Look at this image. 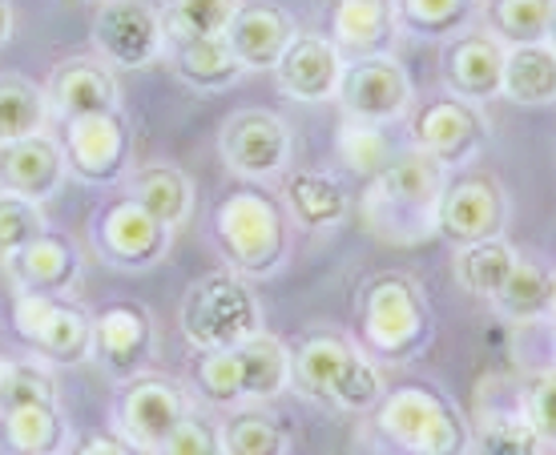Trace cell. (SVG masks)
<instances>
[{"instance_id":"6da1fadb","label":"cell","mask_w":556,"mask_h":455,"mask_svg":"<svg viewBox=\"0 0 556 455\" xmlns=\"http://www.w3.org/2000/svg\"><path fill=\"white\" fill-rule=\"evenodd\" d=\"M181 387L210 412L226 415L238 407H263L291 387V343L258 331L223 351H194Z\"/></svg>"},{"instance_id":"7a4b0ae2","label":"cell","mask_w":556,"mask_h":455,"mask_svg":"<svg viewBox=\"0 0 556 455\" xmlns=\"http://www.w3.org/2000/svg\"><path fill=\"white\" fill-rule=\"evenodd\" d=\"M444 178V169L412 146L404 153H395V162L363 186V230L383 247H424V242H431L435 222H440Z\"/></svg>"},{"instance_id":"3957f363","label":"cell","mask_w":556,"mask_h":455,"mask_svg":"<svg viewBox=\"0 0 556 455\" xmlns=\"http://www.w3.org/2000/svg\"><path fill=\"white\" fill-rule=\"evenodd\" d=\"M210 242L223 258V270L247 282H266L291 263L294 226L287 222L278 198L247 181L218 198L210 214Z\"/></svg>"},{"instance_id":"277c9868","label":"cell","mask_w":556,"mask_h":455,"mask_svg":"<svg viewBox=\"0 0 556 455\" xmlns=\"http://www.w3.org/2000/svg\"><path fill=\"white\" fill-rule=\"evenodd\" d=\"M291 387L331 415H367L388 395V379L343 331H311L291 346Z\"/></svg>"},{"instance_id":"5b68a950","label":"cell","mask_w":556,"mask_h":455,"mask_svg":"<svg viewBox=\"0 0 556 455\" xmlns=\"http://www.w3.org/2000/svg\"><path fill=\"white\" fill-rule=\"evenodd\" d=\"M351 339L379 367H400V363L419 359L435 343V311H431L428 290L400 270L367 278L359 290V303H355V334Z\"/></svg>"},{"instance_id":"8992f818","label":"cell","mask_w":556,"mask_h":455,"mask_svg":"<svg viewBox=\"0 0 556 455\" xmlns=\"http://www.w3.org/2000/svg\"><path fill=\"white\" fill-rule=\"evenodd\" d=\"M376 428L404 455H468L472 452V424L456 400L424 383H404L379 400Z\"/></svg>"},{"instance_id":"52a82bcc","label":"cell","mask_w":556,"mask_h":455,"mask_svg":"<svg viewBox=\"0 0 556 455\" xmlns=\"http://www.w3.org/2000/svg\"><path fill=\"white\" fill-rule=\"evenodd\" d=\"M178 327L181 339L194 351H223V346H235L266 331V318L254 282L230 270H210L181 294Z\"/></svg>"},{"instance_id":"ba28073f","label":"cell","mask_w":556,"mask_h":455,"mask_svg":"<svg viewBox=\"0 0 556 455\" xmlns=\"http://www.w3.org/2000/svg\"><path fill=\"white\" fill-rule=\"evenodd\" d=\"M404 122L407 146L431 157L444 174L476 166V157L484 153L488 138H492L488 113L447 93H431L428 101H416Z\"/></svg>"},{"instance_id":"9c48e42d","label":"cell","mask_w":556,"mask_h":455,"mask_svg":"<svg viewBox=\"0 0 556 455\" xmlns=\"http://www.w3.org/2000/svg\"><path fill=\"white\" fill-rule=\"evenodd\" d=\"M508 222H513V198H508V190H504V181L496 174L468 166L452 169L444 178L435 235L447 238L452 247H472V242H488V238H504L508 235Z\"/></svg>"},{"instance_id":"30bf717a","label":"cell","mask_w":556,"mask_h":455,"mask_svg":"<svg viewBox=\"0 0 556 455\" xmlns=\"http://www.w3.org/2000/svg\"><path fill=\"white\" fill-rule=\"evenodd\" d=\"M13 327L25 339V346L49 367H77L89 363L93 346V315L73 299L56 294H25L16 290L13 299Z\"/></svg>"},{"instance_id":"8fae6325","label":"cell","mask_w":556,"mask_h":455,"mask_svg":"<svg viewBox=\"0 0 556 455\" xmlns=\"http://www.w3.org/2000/svg\"><path fill=\"white\" fill-rule=\"evenodd\" d=\"M89 247L110 270L141 275V270H153L169 258L174 230H166L134 198H113L89 222Z\"/></svg>"},{"instance_id":"7c38bea8","label":"cell","mask_w":556,"mask_h":455,"mask_svg":"<svg viewBox=\"0 0 556 455\" xmlns=\"http://www.w3.org/2000/svg\"><path fill=\"white\" fill-rule=\"evenodd\" d=\"M56 146L65 153L70 178L85 186H113L134 169V125L126 110L65 117Z\"/></svg>"},{"instance_id":"4fadbf2b","label":"cell","mask_w":556,"mask_h":455,"mask_svg":"<svg viewBox=\"0 0 556 455\" xmlns=\"http://www.w3.org/2000/svg\"><path fill=\"white\" fill-rule=\"evenodd\" d=\"M334 105L343 110V117H355V122L395 125L416 105V81L395 53L343 56Z\"/></svg>"},{"instance_id":"5bb4252c","label":"cell","mask_w":556,"mask_h":455,"mask_svg":"<svg viewBox=\"0 0 556 455\" xmlns=\"http://www.w3.org/2000/svg\"><path fill=\"white\" fill-rule=\"evenodd\" d=\"M190 407H194V400H190V391L178 379L141 371L117 383L110 415H113V431L122 440H129L141 452H153L190 415Z\"/></svg>"},{"instance_id":"9a60e30c","label":"cell","mask_w":556,"mask_h":455,"mask_svg":"<svg viewBox=\"0 0 556 455\" xmlns=\"http://www.w3.org/2000/svg\"><path fill=\"white\" fill-rule=\"evenodd\" d=\"M218 153L238 181H275L294 157L291 122L275 110H238L218 129Z\"/></svg>"},{"instance_id":"2e32d148","label":"cell","mask_w":556,"mask_h":455,"mask_svg":"<svg viewBox=\"0 0 556 455\" xmlns=\"http://www.w3.org/2000/svg\"><path fill=\"white\" fill-rule=\"evenodd\" d=\"M93 56L105 61L113 73H141L162 61V21L150 0H101L89 21Z\"/></svg>"},{"instance_id":"e0dca14e","label":"cell","mask_w":556,"mask_h":455,"mask_svg":"<svg viewBox=\"0 0 556 455\" xmlns=\"http://www.w3.org/2000/svg\"><path fill=\"white\" fill-rule=\"evenodd\" d=\"M153 355H157V323L141 303L117 299V303L101 306L93 315L89 363H98L101 371L113 375L117 383L129 375L150 371Z\"/></svg>"},{"instance_id":"ac0fdd59","label":"cell","mask_w":556,"mask_h":455,"mask_svg":"<svg viewBox=\"0 0 556 455\" xmlns=\"http://www.w3.org/2000/svg\"><path fill=\"white\" fill-rule=\"evenodd\" d=\"M504 45L488 37L484 28H464L440 41V85L447 97L484 110L488 101H501Z\"/></svg>"},{"instance_id":"d6986e66","label":"cell","mask_w":556,"mask_h":455,"mask_svg":"<svg viewBox=\"0 0 556 455\" xmlns=\"http://www.w3.org/2000/svg\"><path fill=\"white\" fill-rule=\"evenodd\" d=\"M275 85L287 101H299V105H323V101H334V89H339V73H343V53L334 49V41L327 33H315V28H299L282 56L275 61Z\"/></svg>"},{"instance_id":"ffe728a7","label":"cell","mask_w":556,"mask_h":455,"mask_svg":"<svg viewBox=\"0 0 556 455\" xmlns=\"http://www.w3.org/2000/svg\"><path fill=\"white\" fill-rule=\"evenodd\" d=\"M16 290L25 294H56V299H73L85 282V258L81 247L61 230H45L33 238L28 247L13 250L9 258H0Z\"/></svg>"},{"instance_id":"44dd1931","label":"cell","mask_w":556,"mask_h":455,"mask_svg":"<svg viewBox=\"0 0 556 455\" xmlns=\"http://www.w3.org/2000/svg\"><path fill=\"white\" fill-rule=\"evenodd\" d=\"M278 206L294 230L331 235L343 226L351 210V193L339 174L319 166H287L278 178Z\"/></svg>"},{"instance_id":"7402d4cb","label":"cell","mask_w":556,"mask_h":455,"mask_svg":"<svg viewBox=\"0 0 556 455\" xmlns=\"http://www.w3.org/2000/svg\"><path fill=\"white\" fill-rule=\"evenodd\" d=\"M49 113L56 122L85 117V113H113L122 110V73H113L98 56H65L56 61L49 81L41 85Z\"/></svg>"},{"instance_id":"603a6c76","label":"cell","mask_w":556,"mask_h":455,"mask_svg":"<svg viewBox=\"0 0 556 455\" xmlns=\"http://www.w3.org/2000/svg\"><path fill=\"white\" fill-rule=\"evenodd\" d=\"M294 33H299V21L282 4H275V0H242L235 16L226 21L223 41L230 49V56L242 65V73H270Z\"/></svg>"},{"instance_id":"cb8c5ba5","label":"cell","mask_w":556,"mask_h":455,"mask_svg":"<svg viewBox=\"0 0 556 455\" xmlns=\"http://www.w3.org/2000/svg\"><path fill=\"white\" fill-rule=\"evenodd\" d=\"M73 424L61 395L0 400V452L4 455H70Z\"/></svg>"},{"instance_id":"d4e9b609","label":"cell","mask_w":556,"mask_h":455,"mask_svg":"<svg viewBox=\"0 0 556 455\" xmlns=\"http://www.w3.org/2000/svg\"><path fill=\"white\" fill-rule=\"evenodd\" d=\"M65 181H70L65 153H61V146H56L49 129L0 146V193H13V198L45 206L49 198L61 193Z\"/></svg>"},{"instance_id":"484cf974","label":"cell","mask_w":556,"mask_h":455,"mask_svg":"<svg viewBox=\"0 0 556 455\" xmlns=\"http://www.w3.org/2000/svg\"><path fill=\"white\" fill-rule=\"evenodd\" d=\"M492 311L504 327L532 331V327H553L556 315V275L544 254H516V266L508 270L504 287L492 294Z\"/></svg>"},{"instance_id":"4316f807","label":"cell","mask_w":556,"mask_h":455,"mask_svg":"<svg viewBox=\"0 0 556 455\" xmlns=\"http://www.w3.org/2000/svg\"><path fill=\"white\" fill-rule=\"evenodd\" d=\"M327 37L343 56L391 53L404 37L395 0H327Z\"/></svg>"},{"instance_id":"83f0119b","label":"cell","mask_w":556,"mask_h":455,"mask_svg":"<svg viewBox=\"0 0 556 455\" xmlns=\"http://www.w3.org/2000/svg\"><path fill=\"white\" fill-rule=\"evenodd\" d=\"M122 181H126V198H134L138 206L150 210L166 230L178 235L181 226H190L194 202H198V186L181 166L150 162V166H134Z\"/></svg>"},{"instance_id":"f1b7e54d","label":"cell","mask_w":556,"mask_h":455,"mask_svg":"<svg viewBox=\"0 0 556 455\" xmlns=\"http://www.w3.org/2000/svg\"><path fill=\"white\" fill-rule=\"evenodd\" d=\"M501 97L525 110H548L556 101V41L504 49Z\"/></svg>"},{"instance_id":"f546056e","label":"cell","mask_w":556,"mask_h":455,"mask_svg":"<svg viewBox=\"0 0 556 455\" xmlns=\"http://www.w3.org/2000/svg\"><path fill=\"white\" fill-rule=\"evenodd\" d=\"M162 56L169 61V69L181 85H190L198 93H223V89H235L247 73L238 65L230 49H226L223 37H198V41H178L166 45Z\"/></svg>"},{"instance_id":"4dcf8cb0","label":"cell","mask_w":556,"mask_h":455,"mask_svg":"<svg viewBox=\"0 0 556 455\" xmlns=\"http://www.w3.org/2000/svg\"><path fill=\"white\" fill-rule=\"evenodd\" d=\"M476 16H480V28L504 49L553 41L556 33V0H480Z\"/></svg>"},{"instance_id":"1f68e13d","label":"cell","mask_w":556,"mask_h":455,"mask_svg":"<svg viewBox=\"0 0 556 455\" xmlns=\"http://www.w3.org/2000/svg\"><path fill=\"white\" fill-rule=\"evenodd\" d=\"M223 455H291V428L263 407H238L218 419Z\"/></svg>"},{"instance_id":"d6a6232c","label":"cell","mask_w":556,"mask_h":455,"mask_svg":"<svg viewBox=\"0 0 556 455\" xmlns=\"http://www.w3.org/2000/svg\"><path fill=\"white\" fill-rule=\"evenodd\" d=\"M516 254H520V250L508 242V235L488 238V242H472V247H456L452 270H456L459 290H468L472 299L492 303V294L504 287L508 270L516 266Z\"/></svg>"},{"instance_id":"836d02e7","label":"cell","mask_w":556,"mask_h":455,"mask_svg":"<svg viewBox=\"0 0 556 455\" xmlns=\"http://www.w3.org/2000/svg\"><path fill=\"white\" fill-rule=\"evenodd\" d=\"M49 122L53 113H49L41 85L21 73H0V146L45 134Z\"/></svg>"},{"instance_id":"e575fe53","label":"cell","mask_w":556,"mask_h":455,"mask_svg":"<svg viewBox=\"0 0 556 455\" xmlns=\"http://www.w3.org/2000/svg\"><path fill=\"white\" fill-rule=\"evenodd\" d=\"M400 33L416 41H447L464 28H472L480 0H395Z\"/></svg>"},{"instance_id":"d590c367","label":"cell","mask_w":556,"mask_h":455,"mask_svg":"<svg viewBox=\"0 0 556 455\" xmlns=\"http://www.w3.org/2000/svg\"><path fill=\"white\" fill-rule=\"evenodd\" d=\"M242 0H162L157 21H162V41H198V37H223L226 21L235 16Z\"/></svg>"},{"instance_id":"8d00e7d4","label":"cell","mask_w":556,"mask_h":455,"mask_svg":"<svg viewBox=\"0 0 556 455\" xmlns=\"http://www.w3.org/2000/svg\"><path fill=\"white\" fill-rule=\"evenodd\" d=\"M334 153L339 162L355 174V178L371 181L379 169H388L395 162V146L388 138V125H371V122H355V117H343L339 129H334Z\"/></svg>"},{"instance_id":"74e56055","label":"cell","mask_w":556,"mask_h":455,"mask_svg":"<svg viewBox=\"0 0 556 455\" xmlns=\"http://www.w3.org/2000/svg\"><path fill=\"white\" fill-rule=\"evenodd\" d=\"M553 400H556V367L553 363H541V367H525V375L516 379L513 407H508V412H513L536 440L548 443V447L556 443Z\"/></svg>"},{"instance_id":"f35d334b","label":"cell","mask_w":556,"mask_h":455,"mask_svg":"<svg viewBox=\"0 0 556 455\" xmlns=\"http://www.w3.org/2000/svg\"><path fill=\"white\" fill-rule=\"evenodd\" d=\"M553 447L536 440L508 407L480 412L472 424V452L468 455H548Z\"/></svg>"},{"instance_id":"ab89813d","label":"cell","mask_w":556,"mask_h":455,"mask_svg":"<svg viewBox=\"0 0 556 455\" xmlns=\"http://www.w3.org/2000/svg\"><path fill=\"white\" fill-rule=\"evenodd\" d=\"M45 230H49L45 206L25 202V198H13V193H0V258H9L13 250L28 247Z\"/></svg>"},{"instance_id":"60d3db41","label":"cell","mask_w":556,"mask_h":455,"mask_svg":"<svg viewBox=\"0 0 556 455\" xmlns=\"http://www.w3.org/2000/svg\"><path fill=\"white\" fill-rule=\"evenodd\" d=\"M150 455H223V447H218V419L190 407V415Z\"/></svg>"},{"instance_id":"b9f144b4","label":"cell","mask_w":556,"mask_h":455,"mask_svg":"<svg viewBox=\"0 0 556 455\" xmlns=\"http://www.w3.org/2000/svg\"><path fill=\"white\" fill-rule=\"evenodd\" d=\"M70 452L73 455H150L141 452V447H134L129 440H122L117 431H89L85 440H73Z\"/></svg>"},{"instance_id":"7bdbcfd3","label":"cell","mask_w":556,"mask_h":455,"mask_svg":"<svg viewBox=\"0 0 556 455\" xmlns=\"http://www.w3.org/2000/svg\"><path fill=\"white\" fill-rule=\"evenodd\" d=\"M13 33H16V9H13V0H0V49L13 41Z\"/></svg>"},{"instance_id":"ee69618b","label":"cell","mask_w":556,"mask_h":455,"mask_svg":"<svg viewBox=\"0 0 556 455\" xmlns=\"http://www.w3.org/2000/svg\"><path fill=\"white\" fill-rule=\"evenodd\" d=\"M4 367H9V359H4V355H0V375H4Z\"/></svg>"},{"instance_id":"f6af8a7d","label":"cell","mask_w":556,"mask_h":455,"mask_svg":"<svg viewBox=\"0 0 556 455\" xmlns=\"http://www.w3.org/2000/svg\"><path fill=\"white\" fill-rule=\"evenodd\" d=\"M548 455H553V452H548Z\"/></svg>"},{"instance_id":"bcb514c9","label":"cell","mask_w":556,"mask_h":455,"mask_svg":"<svg viewBox=\"0 0 556 455\" xmlns=\"http://www.w3.org/2000/svg\"><path fill=\"white\" fill-rule=\"evenodd\" d=\"M98 4H101V0H98Z\"/></svg>"}]
</instances>
